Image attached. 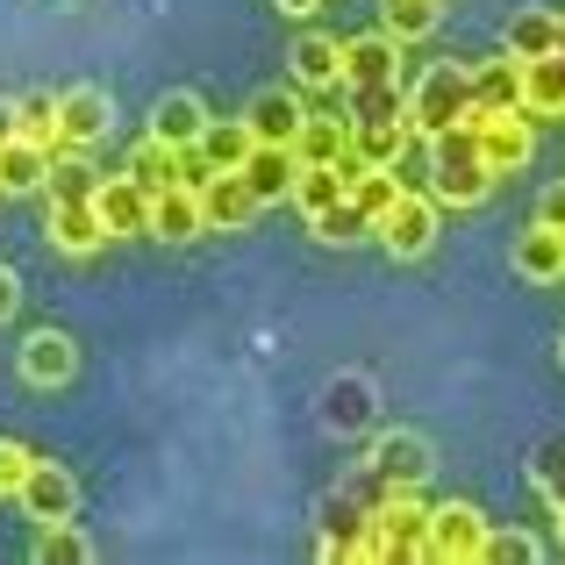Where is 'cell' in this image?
<instances>
[{
    "label": "cell",
    "mask_w": 565,
    "mask_h": 565,
    "mask_svg": "<svg viewBox=\"0 0 565 565\" xmlns=\"http://www.w3.org/2000/svg\"><path fill=\"white\" fill-rule=\"evenodd\" d=\"M429 193H437V207H480L494 193V166H487L472 122L429 137Z\"/></svg>",
    "instance_id": "cell-1"
},
{
    "label": "cell",
    "mask_w": 565,
    "mask_h": 565,
    "mask_svg": "<svg viewBox=\"0 0 565 565\" xmlns=\"http://www.w3.org/2000/svg\"><path fill=\"white\" fill-rule=\"evenodd\" d=\"M458 122H472V65H429L408 94V129L429 143Z\"/></svg>",
    "instance_id": "cell-2"
},
{
    "label": "cell",
    "mask_w": 565,
    "mask_h": 565,
    "mask_svg": "<svg viewBox=\"0 0 565 565\" xmlns=\"http://www.w3.org/2000/svg\"><path fill=\"white\" fill-rule=\"evenodd\" d=\"M429 537V509L415 501V487H386L373 501V530H365V552L373 558H423Z\"/></svg>",
    "instance_id": "cell-3"
},
{
    "label": "cell",
    "mask_w": 565,
    "mask_h": 565,
    "mask_svg": "<svg viewBox=\"0 0 565 565\" xmlns=\"http://www.w3.org/2000/svg\"><path fill=\"white\" fill-rule=\"evenodd\" d=\"M437 193H401L394 207L373 222V236H380V250L386 258H423L429 244H437Z\"/></svg>",
    "instance_id": "cell-4"
},
{
    "label": "cell",
    "mask_w": 565,
    "mask_h": 565,
    "mask_svg": "<svg viewBox=\"0 0 565 565\" xmlns=\"http://www.w3.org/2000/svg\"><path fill=\"white\" fill-rule=\"evenodd\" d=\"M429 466H437V451H429L423 429H386V437H373V451H365V472H373L380 494L386 487H423Z\"/></svg>",
    "instance_id": "cell-5"
},
{
    "label": "cell",
    "mask_w": 565,
    "mask_h": 565,
    "mask_svg": "<svg viewBox=\"0 0 565 565\" xmlns=\"http://www.w3.org/2000/svg\"><path fill=\"white\" fill-rule=\"evenodd\" d=\"M472 129H480V151H487V166H494V180H509V172H523L530 158H537V129H530L523 108H501V115L472 108Z\"/></svg>",
    "instance_id": "cell-6"
},
{
    "label": "cell",
    "mask_w": 565,
    "mask_h": 565,
    "mask_svg": "<svg viewBox=\"0 0 565 565\" xmlns=\"http://www.w3.org/2000/svg\"><path fill=\"white\" fill-rule=\"evenodd\" d=\"M14 501L29 509V523H72V515H79V480H72V466H57V458H36Z\"/></svg>",
    "instance_id": "cell-7"
},
{
    "label": "cell",
    "mask_w": 565,
    "mask_h": 565,
    "mask_svg": "<svg viewBox=\"0 0 565 565\" xmlns=\"http://www.w3.org/2000/svg\"><path fill=\"white\" fill-rule=\"evenodd\" d=\"M487 544V515L472 501H444L429 509V537H423V558H480Z\"/></svg>",
    "instance_id": "cell-8"
},
{
    "label": "cell",
    "mask_w": 565,
    "mask_h": 565,
    "mask_svg": "<svg viewBox=\"0 0 565 565\" xmlns=\"http://www.w3.org/2000/svg\"><path fill=\"white\" fill-rule=\"evenodd\" d=\"M57 129H65L72 151H94L115 129V100L100 94V86H65V94H57Z\"/></svg>",
    "instance_id": "cell-9"
},
{
    "label": "cell",
    "mask_w": 565,
    "mask_h": 565,
    "mask_svg": "<svg viewBox=\"0 0 565 565\" xmlns=\"http://www.w3.org/2000/svg\"><path fill=\"white\" fill-rule=\"evenodd\" d=\"M258 193H250V180L244 172H207L201 180V215H207V230H250V222H258Z\"/></svg>",
    "instance_id": "cell-10"
},
{
    "label": "cell",
    "mask_w": 565,
    "mask_h": 565,
    "mask_svg": "<svg viewBox=\"0 0 565 565\" xmlns=\"http://www.w3.org/2000/svg\"><path fill=\"white\" fill-rule=\"evenodd\" d=\"M43 236H51L65 258H86V250L108 244V222H100L94 201H51L43 207Z\"/></svg>",
    "instance_id": "cell-11"
},
{
    "label": "cell",
    "mask_w": 565,
    "mask_h": 565,
    "mask_svg": "<svg viewBox=\"0 0 565 565\" xmlns=\"http://www.w3.org/2000/svg\"><path fill=\"white\" fill-rule=\"evenodd\" d=\"M316 523H322V558H373L365 552V530H373V509H365V501L330 494L316 509Z\"/></svg>",
    "instance_id": "cell-12"
},
{
    "label": "cell",
    "mask_w": 565,
    "mask_h": 565,
    "mask_svg": "<svg viewBox=\"0 0 565 565\" xmlns=\"http://www.w3.org/2000/svg\"><path fill=\"white\" fill-rule=\"evenodd\" d=\"M207 122H215V115H207V100L193 94V86H172V94H158V108H151V137L172 143V151H193Z\"/></svg>",
    "instance_id": "cell-13"
},
{
    "label": "cell",
    "mask_w": 565,
    "mask_h": 565,
    "mask_svg": "<svg viewBox=\"0 0 565 565\" xmlns=\"http://www.w3.org/2000/svg\"><path fill=\"white\" fill-rule=\"evenodd\" d=\"M207 230V215H201V186H166V193H151V230L143 236H158V244H193V236Z\"/></svg>",
    "instance_id": "cell-14"
},
{
    "label": "cell",
    "mask_w": 565,
    "mask_h": 565,
    "mask_svg": "<svg viewBox=\"0 0 565 565\" xmlns=\"http://www.w3.org/2000/svg\"><path fill=\"white\" fill-rule=\"evenodd\" d=\"M509 258H515V273H523L530 287H552V279H565V230L530 222V230L509 244Z\"/></svg>",
    "instance_id": "cell-15"
},
{
    "label": "cell",
    "mask_w": 565,
    "mask_h": 565,
    "mask_svg": "<svg viewBox=\"0 0 565 565\" xmlns=\"http://www.w3.org/2000/svg\"><path fill=\"white\" fill-rule=\"evenodd\" d=\"M94 207H100V222H108V236H143V230H151V193L129 180V172L100 180L94 186Z\"/></svg>",
    "instance_id": "cell-16"
},
{
    "label": "cell",
    "mask_w": 565,
    "mask_h": 565,
    "mask_svg": "<svg viewBox=\"0 0 565 565\" xmlns=\"http://www.w3.org/2000/svg\"><path fill=\"white\" fill-rule=\"evenodd\" d=\"M301 115H308L301 86H265V94L244 108V122H250V137H258V143H294Z\"/></svg>",
    "instance_id": "cell-17"
},
{
    "label": "cell",
    "mask_w": 565,
    "mask_h": 565,
    "mask_svg": "<svg viewBox=\"0 0 565 565\" xmlns=\"http://www.w3.org/2000/svg\"><path fill=\"white\" fill-rule=\"evenodd\" d=\"M287 65H294V86H301V94H337V86H344V43L337 36H301Z\"/></svg>",
    "instance_id": "cell-18"
},
{
    "label": "cell",
    "mask_w": 565,
    "mask_h": 565,
    "mask_svg": "<svg viewBox=\"0 0 565 565\" xmlns=\"http://www.w3.org/2000/svg\"><path fill=\"white\" fill-rule=\"evenodd\" d=\"M72 373H79V344H72L65 330H36L22 344V380L29 386H65Z\"/></svg>",
    "instance_id": "cell-19"
},
{
    "label": "cell",
    "mask_w": 565,
    "mask_h": 565,
    "mask_svg": "<svg viewBox=\"0 0 565 565\" xmlns=\"http://www.w3.org/2000/svg\"><path fill=\"white\" fill-rule=\"evenodd\" d=\"M401 79V43L373 29V36H351L344 43V86H386Z\"/></svg>",
    "instance_id": "cell-20"
},
{
    "label": "cell",
    "mask_w": 565,
    "mask_h": 565,
    "mask_svg": "<svg viewBox=\"0 0 565 565\" xmlns=\"http://www.w3.org/2000/svg\"><path fill=\"white\" fill-rule=\"evenodd\" d=\"M408 143H415L408 115H386V122H351V151H359V166L401 172V158H408Z\"/></svg>",
    "instance_id": "cell-21"
},
{
    "label": "cell",
    "mask_w": 565,
    "mask_h": 565,
    "mask_svg": "<svg viewBox=\"0 0 565 565\" xmlns=\"http://www.w3.org/2000/svg\"><path fill=\"white\" fill-rule=\"evenodd\" d=\"M294 172H301L294 143H250L244 180H250V193H258V201H287V193H294Z\"/></svg>",
    "instance_id": "cell-22"
},
{
    "label": "cell",
    "mask_w": 565,
    "mask_h": 565,
    "mask_svg": "<svg viewBox=\"0 0 565 565\" xmlns=\"http://www.w3.org/2000/svg\"><path fill=\"white\" fill-rule=\"evenodd\" d=\"M344 151H351V115H301V129H294L301 166H337Z\"/></svg>",
    "instance_id": "cell-23"
},
{
    "label": "cell",
    "mask_w": 565,
    "mask_h": 565,
    "mask_svg": "<svg viewBox=\"0 0 565 565\" xmlns=\"http://www.w3.org/2000/svg\"><path fill=\"white\" fill-rule=\"evenodd\" d=\"M51 186V151L29 137H8L0 143V193H43Z\"/></svg>",
    "instance_id": "cell-24"
},
{
    "label": "cell",
    "mask_w": 565,
    "mask_h": 565,
    "mask_svg": "<svg viewBox=\"0 0 565 565\" xmlns=\"http://www.w3.org/2000/svg\"><path fill=\"white\" fill-rule=\"evenodd\" d=\"M523 115H565V51L523 57Z\"/></svg>",
    "instance_id": "cell-25"
},
{
    "label": "cell",
    "mask_w": 565,
    "mask_h": 565,
    "mask_svg": "<svg viewBox=\"0 0 565 565\" xmlns=\"http://www.w3.org/2000/svg\"><path fill=\"white\" fill-rule=\"evenodd\" d=\"M472 108L480 115H501V108H523V65L509 51L494 65H472Z\"/></svg>",
    "instance_id": "cell-26"
},
{
    "label": "cell",
    "mask_w": 565,
    "mask_h": 565,
    "mask_svg": "<svg viewBox=\"0 0 565 565\" xmlns=\"http://www.w3.org/2000/svg\"><path fill=\"white\" fill-rule=\"evenodd\" d=\"M250 122L244 115H236V122H207L201 129V143H193V158H201L207 172H244V158H250Z\"/></svg>",
    "instance_id": "cell-27"
},
{
    "label": "cell",
    "mask_w": 565,
    "mask_h": 565,
    "mask_svg": "<svg viewBox=\"0 0 565 565\" xmlns=\"http://www.w3.org/2000/svg\"><path fill=\"white\" fill-rule=\"evenodd\" d=\"M129 180H137L143 193H166V186H180L186 180V151H172V143H158V137H143L137 151H129Z\"/></svg>",
    "instance_id": "cell-28"
},
{
    "label": "cell",
    "mask_w": 565,
    "mask_h": 565,
    "mask_svg": "<svg viewBox=\"0 0 565 565\" xmlns=\"http://www.w3.org/2000/svg\"><path fill=\"white\" fill-rule=\"evenodd\" d=\"M344 193H351V172H344V166H301V172H294V193H287V201L301 207V215H322V207H337Z\"/></svg>",
    "instance_id": "cell-29"
},
{
    "label": "cell",
    "mask_w": 565,
    "mask_h": 565,
    "mask_svg": "<svg viewBox=\"0 0 565 565\" xmlns=\"http://www.w3.org/2000/svg\"><path fill=\"white\" fill-rule=\"evenodd\" d=\"M501 51L523 65V57H544V51H558V14L552 8H530V14H515L509 29H501Z\"/></svg>",
    "instance_id": "cell-30"
},
{
    "label": "cell",
    "mask_w": 565,
    "mask_h": 565,
    "mask_svg": "<svg viewBox=\"0 0 565 565\" xmlns=\"http://www.w3.org/2000/svg\"><path fill=\"white\" fill-rule=\"evenodd\" d=\"M437 14H444V0H380V29L394 43H423L437 29Z\"/></svg>",
    "instance_id": "cell-31"
},
{
    "label": "cell",
    "mask_w": 565,
    "mask_h": 565,
    "mask_svg": "<svg viewBox=\"0 0 565 565\" xmlns=\"http://www.w3.org/2000/svg\"><path fill=\"white\" fill-rule=\"evenodd\" d=\"M100 172L86 166V151H72V143H57L51 151V201H94Z\"/></svg>",
    "instance_id": "cell-32"
},
{
    "label": "cell",
    "mask_w": 565,
    "mask_h": 565,
    "mask_svg": "<svg viewBox=\"0 0 565 565\" xmlns=\"http://www.w3.org/2000/svg\"><path fill=\"white\" fill-rule=\"evenodd\" d=\"M308 230H316L322 244H337V250H344V244H365V236H373V215H365V207H359V201L344 193L337 207H322V215H308Z\"/></svg>",
    "instance_id": "cell-33"
},
{
    "label": "cell",
    "mask_w": 565,
    "mask_h": 565,
    "mask_svg": "<svg viewBox=\"0 0 565 565\" xmlns=\"http://www.w3.org/2000/svg\"><path fill=\"white\" fill-rule=\"evenodd\" d=\"M14 137L57 151V143H65V129H57V94H22L14 100Z\"/></svg>",
    "instance_id": "cell-34"
},
{
    "label": "cell",
    "mask_w": 565,
    "mask_h": 565,
    "mask_svg": "<svg viewBox=\"0 0 565 565\" xmlns=\"http://www.w3.org/2000/svg\"><path fill=\"white\" fill-rule=\"evenodd\" d=\"M36 558L43 565H86L94 558V537L79 523H36Z\"/></svg>",
    "instance_id": "cell-35"
},
{
    "label": "cell",
    "mask_w": 565,
    "mask_h": 565,
    "mask_svg": "<svg viewBox=\"0 0 565 565\" xmlns=\"http://www.w3.org/2000/svg\"><path fill=\"white\" fill-rule=\"evenodd\" d=\"M322 415H330V429H344V437L365 429V423H373V386H365V380L330 386V408H322Z\"/></svg>",
    "instance_id": "cell-36"
},
{
    "label": "cell",
    "mask_w": 565,
    "mask_h": 565,
    "mask_svg": "<svg viewBox=\"0 0 565 565\" xmlns=\"http://www.w3.org/2000/svg\"><path fill=\"white\" fill-rule=\"evenodd\" d=\"M344 94H351V122H386V115H408L401 79H386V86H344Z\"/></svg>",
    "instance_id": "cell-37"
},
{
    "label": "cell",
    "mask_w": 565,
    "mask_h": 565,
    "mask_svg": "<svg viewBox=\"0 0 565 565\" xmlns=\"http://www.w3.org/2000/svg\"><path fill=\"white\" fill-rule=\"evenodd\" d=\"M480 558H494V565H537V558H544V544L530 537V530H494V523H487Z\"/></svg>",
    "instance_id": "cell-38"
},
{
    "label": "cell",
    "mask_w": 565,
    "mask_h": 565,
    "mask_svg": "<svg viewBox=\"0 0 565 565\" xmlns=\"http://www.w3.org/2000/svg\"><path fill=\"white\" fill-rule=\"evenodd\" d=\"M401 193H408V186H401V180H394V172H380V166H365V172H359V180H351V201H359V207H365V215H373V222H380V215H386V207H394V201H401Z\"/></svg>",
    "instance_id": "cell-39"
},
{
    "label": "cell",
    "mask_w": 565,
    "mask_h": 565,
    "mask_svg": "<svg viewBox=\"0 0 565 565\" xmlns=\"http://www.w3.org/2000/svg\"><path fill=\"white\" fill-rule=\"evenodd\" d=\"M29 466H36V451H29V444H14V437H0V501H14V494H22Z\"/></svg>",
    "instance_id": "cell-40"
},
{
    "label": "cell",
    "mask_w": 565,
    "mask_h": 565,
    "mask_svg": "<svg viewBox=\"0 0 565 565\" xmlns=\"http://www.w3.org/2000/svg\"><path fill=\"white\" fill-rule=\"evenodd\" d=\"M537 487H544V501H552V509H565V437L537 451Z\"/></svg>",
    "instance_id": "cell-41"
},
{
    "label": "cell",
    "mask_w": 565,
    "mask_h": 565,
    "mask_svg": "<svg viewBox=\"0 0 565 565\" xmlns=\"http://www.w3.org/2000/svg\"><path fill=\"white\" fill-rule=\"evenodd\" d=\"M22 308V279H14V265H0V322Z\"/></svg>",
    "instance_id": "cell-42"
},
{
    "label": "cell",
    "mask_w": 565,
    "mask_h": 565,
    "mask_svg": "<svg viewBox=\"0 0 565 565\" xmlns=\"http://www.w3.org/2000/svg\"><path fill=\"white\" fill-rule=\"evenodd\" d=\"M537 222H552V230H565V186H544V201H537Z\"/></svg>",
    "instance_id": "cell-43"
},
{
    "label": "cell",
    "mask_w": 565,
    "mask_h": 565,
    "mask_svg": "<svg viewBox=\"0 0 565 565\" xmlns=\"http://www.w3.org/2000/svg\"><path fill=\"white\" fill-rule=\"evenodd\" d=\"M273 8H279V14H316L322 0H273Z\"/></svg>",
    "instance_id": "cell-44"
},
{
    "label": "cell",
    "mask_w": 565,
    "mask_h": 565,
    "mask_svg": "<svg viewBox=\"0 0 565 565\" xmlns=\"http://www.w3.org/2000/svg\"><path fill=\"white\" fill-rule=\"evenodd\" d=\"M14 137V100H0V143Z\"/></svg>",
    "instance_id": "cell-45"
},
{
    "label": "cell",
    "mask_w": 565,
    "mask_h": 565,
    "mask_svg": "<svg viewBox=\"0 0 565 565\" xmlns=\"http://www.w3.org/2000/svg\"><path fill=\"white\" fill-rule=\"evenodd\" d=\"M558 51H565V14H558Z\"/></svg>",
    "instance_id": "cell-46"
},
{
    "label": "cell",
    "mask_w": 565,
    "mask_h": 565,
    "mask_svg": "<svg viewBox=\"0 0 565 565\" xmlns=\"http://www.w3.org/2000/svg\"><path fill=\"white\" fill-rule=\"evenodd\" d=\"M558 544H565V509H558Z\"/></svg>",
    "instance_id": "cell-47"
},
{
    "label": "cell",
    "mask_w": 565,
    "mask_h": 565,
    "mask_svg": "<svg viewBox=\"0 0 565 565\" xmlns=\"http://www.w3.org/2000/svg\"><path fill=\"white\" fill-rule=\"evenodd\" d=\"M558 359H565V330H558Z\"/></svg>",
    "instance_id": "cell-48"
}]
</instances>
